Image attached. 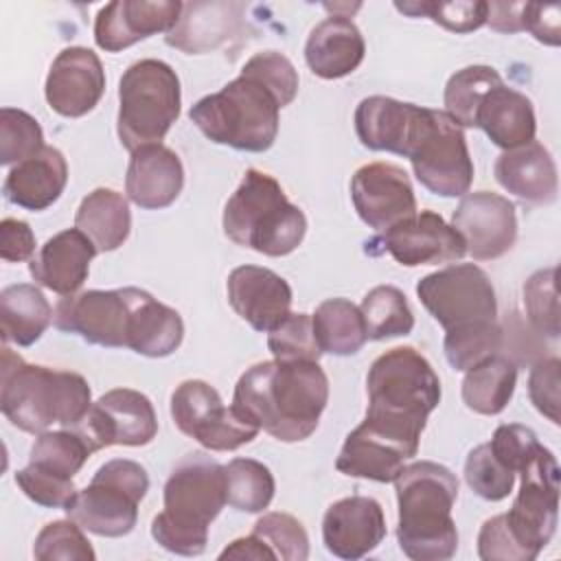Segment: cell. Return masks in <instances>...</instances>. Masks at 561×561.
I'll return each instance as SVG.
<instances>
[{
	"mask_svg": "<svg viewBox=\"0 0 561 561\" xmlns=\"http://www.w3.org/2000/svg\"><path fill=\"white\" fill-rule=\"evenodd\" d=\"M394 9L410 18H430L436 24L454 33H471L486 24V2L482 0H458V2H394Z\"/></svg>",
	"mask_w": 561,
	"mask_h": 561,
	"instance_id": "cell-43",
	"label": "cell"
},
{
	"mask_svg": "<svg viewBox=\"0 0 561 561\" xmlns=\"http://www.w3.org/2000/svg\"><path fill=\"white\" fill-rule=\"evenodd\" d=\"M394 482L399 502L397 541L414 561H445L458 550V530L451 508L458 497V478L445 465L419 460L403 467Z\"/></svg>",
	"mask_w": 561,
	"mask_h": 561,
	"instance_id": "cell-3",
	"label": "cell"
},
{
	"mask_svg": "<svg viewBox=\"0 0 561 561\" xmlns=\"http://www.w3.org/2000/svg\"><path fill=\"white\" fill-rule=\"evenodd\" d=\"M228 302L256 331L274 329L291 307L289 283L261 265H239L230 272Z\"/></svg>",
	"mask_w": 561,
	"mask_h": 561,
	"instance_id": "cell-23",
	"label": "cell"
},
{
	"mask_svg": "<svg viewBox=\"0 0 561 561\" xmlns=\"http://www.w3.org/2000/svg\"><path fill=\"white\" fill-rule=\"evenodd\" d=\"M184 186V167L178 153L169 147L147 145L131 151L125 193L127 197L147 210L171 206Z\"/></svg>",
	"mask_w": 561,
	"mask_h": 561,
	"instance_id": "cell-24",
	"label": "cell"
},
{
	"mask_svg": "<svg viewBox=\"0 0 561 561\" xmlns=\"http://www.w3.org/2000/svg\"><path fill=\"white\" fill-rule=\"evenodd\" d=\"M267 346L274 359L283 362H318L322 355L309 313L289 311L274 329L267 331Z\"/></svg>",
	"mask_w": 561,
	"mask_h": 561,
	"instance_id": "cell-42",
	"label": "cell"
},
{
	"mask_svg": "<svg viewBox=\"0 0 561 561\" xmlns=\"http://www.w3.org/2000/svg\"><path fill=\"white\" fill-rule=\"evenodd\" d=\"M368 340L408 335L414 329V313L401 289L392 285L373 287L359 305Z\"/></svg>",
	"mask_w": 561,
	"mask_h": 561,
	"instance_id": "cell-39",
	"label": "cell"
},
{
	"mask_svg": "<svg viewBox=\"0 0 561 561\" xmlns=\"http://www.w3.org/2000/svg\"><path fill=\"white\" fill-rule=\"evenodd\" d=\"M386 537V517L377 500L351 495L333 502L322 519L327 550L340 559H362Z\"/></svg>",
	"mask_w": 561,
	"mask_h": 561,
	"instance_id": "cell-21",
	"label": "cell"
},
{
	"mask_svg": "<svg viewBox=\"0 0 561 561\" xmlns=\"http://www.w3.org/2000/svg\"><path fill=\"white\" fill-rule=\"evenodd\" d=\"M68 182V164L57 147L44 145L31 158L18 162L4 178L7 202L26 208L44 210L53 206Z\"/></svg>",
	"mask_w": 561,
	"mask_h": 561,
	"instance_id": "cell-27",
	"label": "cell"
},
{
	"mask_svg": "<svg viewBox=\"0 0 561 561\" xmlns=\"http://www.w3.org/2000/svg\"><path fill=\"white\" fill-rule=\"evenodd\" d=\"M35 252V234L22 219L7 217L0 224V256L7 263L31 261Z\"/></svg>",
	"mask_w": 561,
	"mask_h": 561,
	"instance_id": "cell-54",
	"label": "cell"
},
{
	"mask_svg": "<svg viewBox=\"0 0 561 561\" xmlns=\"http://www.w3.org/2000/svg\"><path fill=\"white\" fill-rule=\"evenodd\" d=\"M478 557L484 561H533L508 528L504 513L482 524L478 533Z\"/></svg>",
	"mask_w": 561,
	"mask_h": 561,
	"instance_id": "cell-51",
	"label": "cell"
},
{
	"mask_svg": "<svg viewBox=\"0 0 561 561\" xmlns=\"http://www.w3.org/2000/svg\"><path fill=\"white\" fill-rule=\"evenodd\" d=\"M416 296L445 331L497 318L491 278L473 263L449 265L423 276L416 283Z\"/></svg>",
	"mask_w": 561,
	"mask_h": 561,
	"instance_id": "cell-12",
	"label": "cell"
},
{
	"mask_svg": "<svg viewBox=\"0 0 561 561\" xmlns=\"http://www.w3.org/2000/svg\"><path fill=\"white\" fill-rule=\"evenodd\" d=\"M90 386L70 370L26 364L7 344L0 368V410L11 425L28 434L48 432L53 425L75 427L88 414Z\"/></svg>",
	"mask_w": 561,
	"mask_h": 561,
	"instance_id": "cell-4",
	"label": "cell"
},
{
	"mask_svg": "<svg viewBox=\"0 0 561 561\" xmlns=\"http://www.w3.org/2000/svg\"><path fill=\"white\" fill-rule=\"evenodd\" d=\"M44 92L50 110L66 118L92 112L105 92L101 59L83 46L64 48L50 64Z\"/></svg>",
	"mask_w": 561,
	"mask_h": 561,
	"instance_id": "cell-19",
	"label": "cell"
},
{
	"mask_svg": "<svg viewBox=\"0 0 561 561\" xmlns=\"http://www.w3.org/2000/svg\"><path fill=\"white\" fill-rule=\"evenodd\" d=\"M329 401V379L318 362L270 359L250 366L234 386L232 405L276 440L309 438Z\"/></svg>",
	"mask_w": 561,
	"mask_h": 561,
	"instance_id": "cell-1",
	"label": "cell"
},
{
	"mask_svg": "<svg viewBox=\"0 0 561 561\" xmlns=\"http://www.w3.org/2000/svg\"><path fill=\"white\" fill-rule=\"evenodd\" d=\"M171 416L182 434L210 451H234L259 434L250 419L234 405H224L219 392L202 379H186L173 390Z\"/></svg>",
	"mask_w": 561,
	"mask_h": 561,
	"instance_id": "cell-11",
	"label": "cell"
},
{
	"mask_svg": "<svg viewBox=\"0 0 561 561\" xmlns=\"http://www.w3.org/2000/svg\"><path fill=\"white\" fill-rule=\"evenodd\" d=\"M92 454V447L75 427H64L55 432H42L35 438L28 465L53 476L72 480Z\"/></svg>",
	"mask_w": 561,
	"mask_h": 561,
	"instance_id": "cell-38",
	"label": "cell"
},
{
	"mask_svg": "<svg viewBox=\"0 0 561 561\" xmlns=\"http://www.w3.org/2000/svg\"><path fill=\"white\" fill-rule=\"evenodd\" d=\"M414 456L416 454L410 451L405 445L362 421L346 436L335 460V469L351 478L392 482L403 469V462Z\"/></svg>",
	"mask_w": 561,
	"mask_h": 561,
	"instance_id": "cell-26",
	"label": "cell"
},
{
	"mask_svg": "<svg viewBox=\"0 0 561 561\" xmlns=\"http://www.w3.org/2000/svg\"><path fill=\"white\" fill-rule=\"evenodd\" d=\"M522 484L508 513H504L508 528L537 559L550 543L559 517V465L550 449L541 447L535 458L519 471Z\"/></svg>",
	"mask_w": 561,
	"mask_h": 561,
	"instance_id": "cell-13",
	"label": "cell"
},
{
	"mask_svg": "<svg viewBox=\"0 0 561 561\" xmlns=\"http://www.w3.org/2000/svg\"><path fill=\"white\" fill-rule=\"evenodd\" d=\"M96 254L94 243L79 228H68L39 248L28 263V272L37 285L59 296H70L85 283Z\"/></svg>",
	"mask_w": 561,
	"mask_h": 561,
	"instance_id": "cell-25",
	"label": "cell"
},
{
	"mask_svg": "<svg viewBox=\"0 0 561 561\" xmlns=\"http://www.w3.org/2000/svg\"><path fill=\"white\" fill-rule=\"evenodd\" d=\"M44 147L39 123L18 107L0 110V164H18Z\"/></svg>",
	"mask_w": 561,
	"mask_h": 561,
	"instance_id": "cell-44",
	"label": "cell"
},
{
	"mask_svg": "<svg viewBox=\"0 0 561 561\" xmlns=\"http://www.w3.org/2000/svg\"><path fill=\"white\" fill-rule=\"evenodd\" d=\"M351 199L359 219L386 232L416 213V197L408 173L390 162H370L351 178Z\"/></svg>",
	"mask_w": 561,
	"mask_h": 561,
	"instance_id": "cell-16",
	"label": "cell"
},
{
	"mask_svg": "<svg viewBox=\"0 0 561 561\" xmlns=\"http://www.w3.org/2000/svg\"><path fill=\"white\" fill-rule=\"evenodd\" d=\"M15 484L22 489V493L28 500L46 508H66L68 502L79 491L72 480L53 476L33 465H26L15 473Z\"/></svg>",
	"mask_w": 561,
	"mask_h": 561,
	"instance_id": "cell-49",
	"label": "cell"
},
{
	"mask_svg": "<svg viewBox=\"0 0 561 561\" xmlns=\"http://www.w3.org/2000/svg\"><path fill=\"white\" fill-rule=\"evenodd\" d=\"M226 504L224 465L204 451L186 454L164 482V511L151 522V537L169 552L197 557L208 526Z\"/></svg>",
	"mask_w": 561,
	"mask_h": 561,
	"instance_id": "cell-5",
	"label": "cell"
},
{
	"mask_svg": "<svg viewBox=\"0 0 561 561\" xmlns=\"http://www.w3.org/2000/svg\"><path fill=\"white\" fill-rule=\"evenodd\" d=\"M381 248L401 265H438L467 254L462 237L434 210H416L379 237Z\"/></svg>",
	"mask_w": 561,
	"mask_h": 561,
	"instance_id": "cell-18",
	"label": "cell"
},
{
	"mask_svg": "<svg viewBox=\"0 0 561 561\" xmlns=\"http://www.w3.org/2000/svg\"><path fill=\"white\" fill-rule=\"evenodd\" d=\"M425 116L427 107L375 94L359 101L355 110V131L364 147L408 158Z\"/></svg>",
	"mask_w": 561,
	"mask_h": 561,
	"instance_id": "cell-22",
	"label": "cell"
},
{
	"mask_svg": "<svg viewBox=\"0 0 561 561\" xmlns=\"http://www.w3.org/2000/svg\"><path fill=\"white\" fill-rule=\"evenodd\" d=\"M517 386V366L495 353L471 366L462 379V401L478 414H500L513 399Z\"/></svg>",
	"mask_w": 561,
	"mask_h": 561,
	"instance_id": "cell-35",
	"label": "cell"
},
{
	"mask_svg": "<svg viewBox=\"0 0 561 561\" xmlns=\"http://www.w3.org/2000/svg\"><path fill=\"white\" fill-rule=\"evenodd\" d=\"M129 313L131 287L88 289L64 296L53 311V322L59 331L77 333L90 344L118 348L127 346Z\"/></svg>",
	"mask_w": 561,
	"mask_h": 561,
	"instance_id": "cell-15",
	"label": "cell"
},
{
	"mask_svg": "<svg viewBox=\"0 0 561 561\" xmlns=\"http://www.w3.org/2000/svg\"><path fill=\"white\" fill-rule=\"evenodd\" d=\"M451 228L462 237L467 252L476 261L497 259L515 245V206L491 191L467 193L451 215Z\"/></svg>",
	"mask_w": 561,
	"mask_h": 561,
	"instance_id": "cell-17",
	"label": "cell"
},
{
	"mask_svg": "<svg viewBox=\"0 0 561 561\" xmlns=\"http://www.w3.org/2000/svg\"><path fill=\"white\" fill-rule=\"evenodd\" d=\"M252 533L272 548L276 559L305 561L309 557L307 530L289 513H265L256 519Z\"/></svg>",
	"mask_w": 561,
	"mask_h": 561,
	"instance_id": "cell-47",
	"label": "cell"
},
{
	"mask_svg": "<svg viewBox=\"0 0 561 561\" xmlns=\"http://www.w3.org/2000/svg\"><path fill=\"white\" fill-rule=\"evenodd\" d=\"M147 491V469L136 460L114 458L99 467L90 484L77 491L64 511L88 533L123 537L134 530L138 504Z\"/></svg>",
	"mask_w": 561,
	"mask_h": 561,
	"instance_id": "cell-9",
	"label": "cell"
},
{
	"mask_svg": "<svg viewBox=\"0 0 561 561\" xmlns=\"http://www.w3.org/2000/svg\"><path fill=\"white\" fill-rule=\"evenodd\" d=\"M182 316L149 291L131 287L127 348L145 357H167L182 344Z\"/></svg>",
	"mask_w": 561,
	"mask_h": 561,
	"instance_id": "cell-31",
	"label": "cell"
},
{
	"mask_svg": "<svg viewBox=\"0 0 561 561\" xmlns=\"http://www.w3.org/2000/svg\"><path fill=\"white\" fill-rule=\"evenodd\" d=\"M364 37L346 15H329L316 24L305 44V61L322 79L351 75L364 61Z\"/></svg>",
	"mask_w": 561,
	"mask_h": 561,
	"instance_id": "cell-28",
	"label": "cell"
},
{
	"mask_svg": "<svg viewBox=\"0 0 561 561\" xmlns=\"http://www.w3.org/2000/svg\"><path fill=\"white\" fill-rule=\"evenodd\" d=\"M178 0H116L105 4L94 20V42L107 53H118L156 33H169L182 15Z\"/></svg>",
	"mask_w": 561,
	"mask_h": 561,
	"instance_id": "cell-20",
	"label": "cell"
},
{
	"mask_svg": "<svg viewBox=\"0 0 561 561\" xmlns=\"http://www.w3.org/2000/svg\"><path fill=\"white\" fill-rule=\"evenodd\" d=\"M280 107H285L280 96L243 66L241 75L219 92L202 96L188 110V118L217 145L261 153L276 140Z\"/></svg>",
	"mask_w": 561,
	"mask_h": 561,
	"instance_id": "cell-6",
	"label": "cell"
},
{
	"mask_svg": "<svg viewBox=\"0 0 561 561\" xmlns=\"http://www.w3.org/2000/svg\"><path fill=\"white\" fill-rule=\"evenodd\" d=\"M226 504L243 513H261L270 506L276 482L272 471L254 458H232L224 465Z\"/></svg>",
	"mask_w": 561,
	"mask_h": 561,
	"instance_id": "cell-37",
	"label": "cell"
},
{
	"mask_svg": "<svg viewBox=\"0 0 561 561\" xmlns=\"http://www.w3.org/2000/svg\"><path fill=\"white\" fill-rule=\"evenodd\" d=\"M502 77L491 66H467L454 72L445 85V112L460 127H476V112L484 94L500 85Z\"/></svg>",
	"mask_w": 561,
	"mask_h": 561,
	"instance_id": "cell-40",
	"label": "cell"
},
{
	"mask_svg": "<svg viewBox=\"0 0 561 561\" xmlns=\"http://www.w3.org/2000/svg\"><path fill=\"white\" fill-rule=\"evenodd\" d=\"M416 180L434 195L462 197L473 182V162L462 127L443 110H427L425 125L408 156Z\"/></svg>",
	"mask_w": 561,
	"mask_h": 561,
	"instance_id": "cell-10",
	"label": "cell"
},
{
	"mask_svg": "<svg viewBox=\"0 0 561 561\" xmlns=\"http://www.w3.org/2000/svg\"><path fill=\"white\" fill-rule=\"evenodd\" d=\"M559 386H561V364L557 357H546L539 359L528 377V394L533 405L548 416L554 425L561 423L559 416Z\"/></svg>",
	"mask_w": 561,
	"mask_h": 561,
	"instance_id": "cell-52",
	"label": "cell"
},
{
	"mask_svg": "<svg viewBox=\"0 0 561 561\" xmlns=\"http://www.w3.org/2000/svg\"><path fill=\"white\" fill-rule=\"evenodd\" d=\"M221 224L230 241L265 256L294 252L307 232L305 213L287 199L272 175L259 169L245 171L241 184L226 202Z\"/></svg>",
	"mask_w": 561,
	"mask_h": 561,
	"instance_id": "cell-7",
	"label": "cell"
},
{
	"mask_svg": "<svg viewBox=\"0 0 561 561\" xmlns=\"http://www.w3.org/2000/svg\"><path fill=\"white\" fill-rule=\"evenodd\" d=\"M465 480L482 500L500 502L513 491L515 473L495 458L489 443H482L465 460Z\"/></svg>",
	"mask_w": 561,
	"mask_h": 561,
	"instance_id": "cell-45",
	"label": "cell"
},
{
	"mask_svg": "<svg viewBox=\"0 0 561 561\" xmlns=\"http://www.w3.org/2000/svg\"><path fill=\"white\" fill-rule=\"evenodd\" d=\"M476 127H480L493 145L508 151L535 140V110L526 94L504 85L491 88L478 105Z\"/></svg>",
	"mask_w": 561,
	"mask_h": 561,
	"instance_id": "cell-30",
	"label": "cell"
},
{
	"mask_svg": "<svg viewBox=\"0 0 561 561\" xmlns=\"http://www.w3.org/2000/svg\"><path fill=\"white\" fill-rule=\"evenodd\" d=\"M524 305L530 324L548 335H559V296H557V267L537 270L524 283Z\"/></svg>",
	"mask_w": 561,
	"mask_h": 561,
	"instance_id": "cell-48",
	"label": "cell"
},
{
	"mask_svg": "<svg viewBox=\"0 0 561 561\" xmlns=\"http://www.w3.org/2000/svg\"><path fill=\"white\" fill-rule=\"evenodd\" d=\"M489 445H491L495 458L513 473H519L535 458V454L543 447L537 440V434L530 427L519 425V423L500 425L493 432V438Z\"/></svg>",
	"mask_w": 561,
	"mask_h": 561,
	"instance_id": "cell-50",
	"label": "cell"
},
{
	"mask_svg": "<svg viewBox=\"0 0 561 561\" xmlns=\"http://www.w3.org/2000/svg\"><path fill=\"white\" fill-rule=\"evenodd\" d=\"M445 357L454 370H469L478 362L500 353L502 329L497 320L449 329L445 333Z\"/></svg>",
	"mask_w": 561,
	"mask_h": 561,
	"instance_id": "cell-41",
	"label": "cell"
},
{
	"mask_svg": "<svg viewBox=\"0 0 561 561\" xmlns=\"http://www.w3.org/2000/svg\"><path fill=\"white\" fill-rule=\"evenodd\" d=\"M239 4L226 2H191L184 4L180 22L164 35L167 44L188 53L199 55L219 46L237 24Z\"/></svg>",
	"mask_w": 561,
	"mask_h": 561,
	"instance_id": "cell-32",
	"label": "cell"
},
{
	"mask_svg": "<svg viewBox=\"0 0 561 561\" xmlns=\"http://www.w3.org/2000/svg\"><path fill=\"white\" fill-rule=\"evenodd\" d=\"M524 2H486V24L497 33L522 31Z\"/></svg>",
	"mask_w": 561,
	"mask_h": 561,
	"instance_id": "cell-55",
	"label": "cell"
},
{
	"mask_svg": "<svg viewBox=\"0 0 561 561\" xmlns=\"http://www.w3.org/2000/svg\"><path fill=\"white\" fill-rule=\"evenodd\" d=\"M37 561H94V550L77 522L57 519L46 524L33 543Z\"/></svg>",
	"mask_w": 561,
	"mask_h": 561,
	"instance_id": "cell-46",
	"label": "cell"
},
{
	"mask_svg": "<svg viewBox=\"0 0 561 561\" xmlns=\"http://www.w3.org/2000/svg\"><path fill=\"white\" fill-rule=\"evenodd\" d=\"M366 392L364 421L416 454L427 416L440 403V379L432 364L412 346L390 348L370 364Z\"/></svg>",
	"mask_w": 561,
	"mask_h": 561,
	"instance_id": "cell-2",
	"label": "cell"
},
{
	"mask_svg": "<svg viewBox=\"0 0 561 561\" xmlns=\"http://www.w3.org/2000/svg\"><path fill=\"white\" fill-rule=\"evenodd\" d=\"M219 559H256V561H261V559H276V554L263 539H259L252 533L248 537L234 539L228 548H224Z\"/></svg>",
	"mask_w": 561,
	"mask_h": 561,
	"instance_id": "cell-56",
	"label": "cell"
},
{
	"mask_svg": "<svg viewBox=\"0 0 561 561\" xmlns=\"http://www.w3.org/2000/svg\"><path fill=\"white\" fill-rule=\"evenodd\" d=\"M75 228L94 243L96 252H112L129 237V204L114 188H94L81 199L75 215Z\"/></svg>",
	"mask_w": 561,
	"mask_h": 561,
	"instance_id": "cell-33",
	"label": "cell"
},
{
	"mask_svg": "<svg viewBox=\"0 0 561 561\" xmlns=\"http://www.w3.org/2000/svg\"><path fill=\"white\" fill-rule=\"evenodd\" d=\"M493 173L504 191L524 202L550 204L557 199V164L537 140L504 151L495 160Z\"/></svg>",
	"mask_w": 561,
	"mask_h": 561,
	"instance_id": "cell-29",
	"label": "cell"
},
{
	"mask_svg": "<svg viewBox=\"0 0 561 561\" xmlns=\"http://www.w3.org/2000/svg\"><path fill=\"white\" fill-rule=\"evenodd\" d=\"M322 353L355 355L368 340L359 307L346 298H329L311 316Z\"/></svg>",
	"mask_w": 561,
	"mask_h": 561,
	"instance_id": "cell-36",
	"label": "cell"
},
{
	"mask_svg": "<svg viewBox=\"0 0 561 561\" xmlns=\"http://www.w3.org/2000/svg\"><path fill=\"white\" fill-rule=\"evenodd\" d=\"M180 79L160 59L131 64L118 81L116 131L127 151L160 145L180 116Z\"/></svg>",
	"mask_w": 561,
	"mask_h": 561,
	"instance_id": "cell-8",
	"label": "cell"
},
{
	"mask_svg": "<svg viewBox=\"0 0 561 561\" xmlns=\"http://www.w3.org/2000/svg\"><path fill=\"white\" fill-rule=\"evenodd\" d=\"M75 430L88 440L92 451L110 445L140 447L156 438V410L138 390L114 388L101 394Z\"/></svg>",
	"mask_w": 561,
	"mask_h": 561,
	"instance_id": "cell-14",
	"label": "cell"
},
{
	"mask_svg": "<svg viewBox=\"0 0 561 561\" xmlns=\"http://www.w3.org/2000/svg\"><path fill=\"white\" fill-rule=\"evenodd\" d=\"M50 320L53 307L35 285L18 283L0 291V331L4 344H35Z\"/></svg>",
	"mask_w": 561,
	"mask_h": 561,
	"instance_id": "cell-34",
	"label": "cell"
},
{
	"mask_svg": "<svg viewBox=\"0 0 561 561\" xmlns=\"http://www.w3.org/2000/svg\"><path fill=\"white\" fill-rule=\"evenodd\" d=\"M522 31H528L537 42L559 46L561 42V7L524 2Z\"/></svg>",
	"mask_w": 561,
	"mask_h": 561,
	"instance_id": "cell-53",
	"label": "cell"
}]
</instances>
